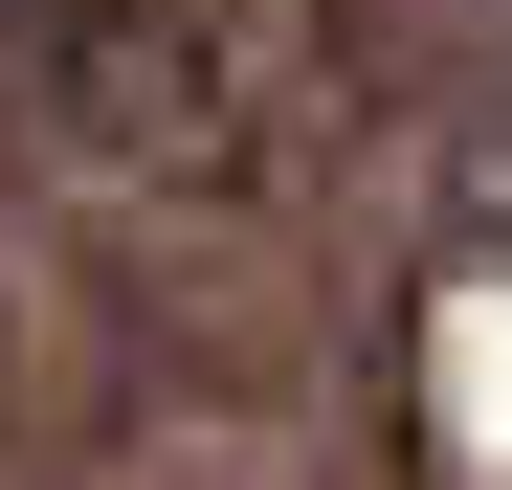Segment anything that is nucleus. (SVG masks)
<instances>
[{"label":"nucleus","instance_id":"obj_1","mask_svg":"<svg viewBox=\"0 0 512 490\" xmlns=\"http://www.w3.org/2000/svg\"><path fill=\"white\" fill-rule=\"evenodd\" d=\"M156 90H179V0H0V112L156 134Z\"/></svg>","mask_w":512,"mask_h":490}]
</instances>
